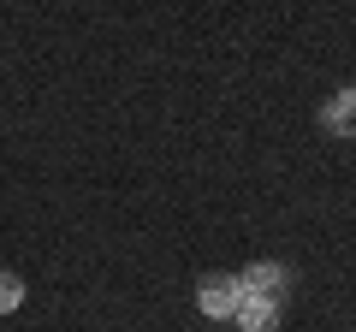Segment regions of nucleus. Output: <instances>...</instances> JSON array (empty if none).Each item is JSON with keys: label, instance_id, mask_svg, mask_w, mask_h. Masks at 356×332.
I'll return each mask as SVG.
<instances>
[{"label": "nucleus", "instance_id": "obj_2", "mask_svg": "<svg viewBox=\"0 0 356 332\" xmlns=\"http://www.w3.org/2000/svg\"><path fill=\"white\" fill-rule=\"evenodd\" d=\"M280 315H285L280 297H243V291H238V308H232V320L243 332H280Z\"/></svg>", "mask_w": 356, "mask_h": 332}, {"label": "nucleus", "instance_id": "obj_5", "mask_svg": "<svg viewBox=\"0 0 356 332\" xmlns=\"http://www.w3.org/2000/svg\"><path fill=\"white\" fill-rule=\"evenodd\" d=\"M18 303H24V279L18 273H0V315H13Z\"/></svg>", "mask_w": 356, "mask_h": 332}, {"label": "nucleus", "instance_id": "obj_4", "mask_svg": "<svg viewBox=\"0 0 356 332\" xmlns=\"http://www.w3.org/2000/svg\"><path fill=\"white\" fill-rule=\"evenodd\" d=\"M321 125L332 137H356V90H339L327 107H321Z\"/></svg>", "mask_w": 356, "mask_h": 332}, {"label": "nucleus", "instance_id": "obj_1", "mask_svg": "<svg viewBox=\"0 0 356 332\" xmlns=\"http://www.w3.org/2000/svg\"><path fill=\"white\" fill-rule=\"evenodd\" d=\"M196 308H202L208 320H232V308H238V273H202Z\"/></svg>", "mask_w": 356, "mask_h": 332}, {"label": "nucleus", "instance_id": "obj_3", "mask_svg": "<svg viewBox=\"0 0 356 332\" xmlns=\"http://www.w3.org/2000/svg\"><path fill=\"white\" fill-rule=\"evenodd\" d=\"M285 285H291V273H285L280 261H255V267L238 273V291L243 297H280V303H285Z\"/></svg>", "mask_w": 356, "mask_h": 332}]
</instances>
